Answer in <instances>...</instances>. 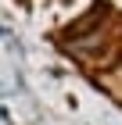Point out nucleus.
I'll use <instances>...</instances> for the list:
<instances>
[{
    "label": "nucleus",
    "instance_id": "f257e3e1",
    "mask_svg": "<svg viewBox=\"0 0 122 125\" xmlns=\"http://www.w3.org/2000/svg\"><path fill=\"white\" fill-rule=\"evenodd\" d=\"M108 100L122 107V0H18Z\"/></svg>",
    "mask_w": 122,
    "mask_h": 125
}]
</instances>
